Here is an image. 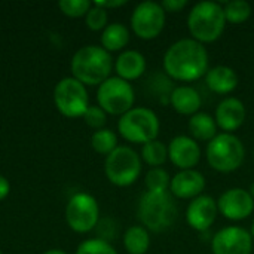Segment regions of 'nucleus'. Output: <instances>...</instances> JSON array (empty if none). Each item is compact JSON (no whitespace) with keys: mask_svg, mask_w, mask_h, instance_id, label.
Here are the masks:
<instances>
[{"mask_svg":"<svg viewBox=\"0 0 254 254\" xmlns=\"http://www.w3.org/2000/svg\"><path fill=\"white\" fill-rule=\"evenodd\" d=\"M109 13L106 9L103 7H98L92 3V7L88 10L86 16H85V22L88 25L89 30L92 31H100V30H104L109 24Z\"/></svg>","mask_w":254,"mask_h":254,"instance_id":"nucleus-30","label":"nucleus"},{"mask_svg":"<svg viewBox=\"0 0 254 254\" xmlns=\"http://www.w3.org/2000/svg\"><path fill=\"white\" fill-rule=\"evenodd\" d=\"M168 159L180 171L193 170L201 159V147L190 135H176L168 144Z\"/></svg>","mask_w":254,"mask_h":254,"instance_id":"nucleus-15","label":"nucleus"},{"mask_svg":"<svg viewBox=\"0 0 254 254\" xmlns=\"http://www.w3.org/2000/svg\"><path fill=\"white\" fill-rule=\"evenodd\" d=\"M43 254H67L65 252H63V250H57V249H54V250H48L46 253Z\"/></svg>","mask_w":254,"mask_h":254,"instance_id":"nucleus-36","label":"nucleus"},{"mask_svg":"<svg viewBox=\"0 0 254 254\" xmlns=\"http://www.w3.org/2000/svg\"><path fill=\"white\" fill-rule=\"evenodd\" d=\"M10 192V183L7 182L6 177L0 176V201H3Z\"/></svg>","mask_w":254,"mask_h":254,"instance_id":"nucleus-35","label":"nucleus"},{"mask_svg":"<svg viewBox=\"0 0 254 254\" xmlns=\"http://www.w3.org/2000/svg\"><path fill=\"white\" fill-rule=\"evenodd\" d=\"M141 161L152 168L162 167L168 159V146L161 140H153L141 146Z\"/></svg>","mask_w":254,"mask_h":254,"instance_id":"nucleus-24","label":"nucleus"},{"mask_svg":"<svg viewBox=\"0 0 254 254\" xmlns=\"http://www.w3.org/2000/svg\"><path fill=\"white\" fill-rule=\"evenodd\" d=\"M222 6H223L226 22H231V24H243L253 13L252 4L246 0H231Z\"/></svg>","mask_w":254,"mask_h":254,"instance_id":"nucleus-25","label":"nucleus"},{"mask_svg":"<svg viewBox=\"0 0 254 254\" xmlns=\"http://www.w3.org/2000/svg\"><path fill=\"white\" fill-rule=\"evenodd\" d=\"M205 156L208 165L219 173L228 174L243 167L246 159V147L240 137L229 132H219L207 143Z\"/></svg>","mask_w":254,"mask_h":254,"instance_id":"nucleus-5","label":"nucleus"},{"mask_svg":"<svg viewBox=\"0 0 254 254\" xmlns=\"http://www.w3.org/2000/svg\"><path fill=\"white\" fill-rule=\"evenodd\" d=\"M217 208L225 219L240 222L253 214L254 199L247 189L231 188L220 195L217 201Z\"/></svg>","mask_w":254,"mask_h":254,"instance_id":"nucleus-13","label":"nucleus"},{"mask_svg":"<svg viewBox=\"0 0 254 254\" xmlns=\"http://www.w3.org/2000/svg\"><path fill=\"white\" fill-rule=\"evenodd\" d=\"M204 77L207 88L217 95H228L238 86V74L228 65H216L210 68Z\"/></svg>","mask_w":254,"mask_h":254,"instance_id":"nucleus-20","label":"nucleus"},{"mask_svg":"<svg viewBox=\"0 0 254 254\" xmlns=\"http://www.w3.org/2000/svg\"><path fill=\"white\" fill-rule=\"evenodd\" d=\"M97 229H98V240H103L107 243H110L116 237V232H118L116 223L110 219L100 220L97 225Z\"/></svg>","mask_w":254,"mask_h":254,"instance_id":"nucleus-32","label":"nucleus"},{"mask_svg":"<svg viewBox=\"0 0 254 254\" xmlns=\"http://www.w3.org/2000/svg\"><path fill=\"white\" fill-rule=\"evenodd\" d=\"M208 51L205 45L185 37L174 42L164 54L162 67L164 73L177 82H195L207 74L208 67Z\"/></svg>","mask_w":254,"mask_h":254,"instance_id":"nucleus-1","label":"nucleus"},{"mask_svg":"<svg viewBox=\"0 0 254 254\" xmlns=\"http://www.w3.org/2000/svg\"><path fill=\"white\" fill-rule=\"evenodd\" d=\"M65 222L70 229L77 234L94 231L100 222V207L97 199L85 192L73 195L65 207Z\"/></svg>","mask_w":254,"mask_h":254,"instance_id":"nucleus-10","label":"nucleus"},{"mask_svg":"<svg viewBox=\"0 0 254 254\" xmlns=\"http://www.w3.org/2000/svg\"><path fill=\"white\" fill-rule=\"evenodd\" d=\"M113 67L115 64L110 52L97 45H88L77 49L70 63L73 77L85 86H100L110 77Z\"/></svg>","mask_w":254,"mask_h":254,"instance_id":"nucleus-2","label":"nucleus"},{"mask_svg":"<svg viewBox=\"0 0 254 254\" xmlns=\"http://www.w3.org/2000/svg\"><path fill=\"white\" fill-rule=\"evenodd\" d=\"M91 146L98 155L109 156L118 147V135L109 128L98 129L91 137Z\"/></svg>","mask_w":254,"mask_h":254,"instance_id":"nucleus-26","label":"nucleus"},{"mask_svg":"<svg viewBox=\"0 0 254 254\" xmlns=\"http://www.w3.org/2000/svg\"><path fill=\"white\" fill-rule=\"evenodd\" d=\"M207 180L198 170H183L179 171L170 183V192L179 199H195L201 196L205 190Z\"/></svg>","mask_w":254,"mask_h":254,"instance_id":"nucleus-16","label":"nucleus"},{"mask_svg":"<svg viewBox=\"0 0 254 254\" xmlns=\"http://www.w3.org/2000/svg\"><path fill=\"white\" fill-rule=\"evenodd\" d=\"M146 67H147V63H146L144 55L134 49L121 52L115 61L116 76L127 82L140 79L146 73Z\"/></svg>","mask_w":254,"mask_h":254,"instance_id":"nucleus-18","label":"nucleus"},{"mask_svg":"<svg viewBox=\"0 0 254 254\" xmlns=\"http://www.w3.org/2000/svg\"><path fill=\"white\" fill-rule=\"evenodd\" d=\"M98 106L112 116H122L134 107L135 92L129 82L110 76L97 89Z\"/></svg>","mask_w":254,"mask_h":254,"instance_id":"nucleus-8","label":"nucleus"},{"mask_svg":"<svg viewBox=\"0 0 254 254\" xmlns=\"http://www.w3.org/2000/svg\"><path fill=\"white\" fill-rule=\"evenodd\" d=\"M94 4L109 10V9H115V7H121V6L127 4V0H97V1H94Z\"/></svg>","mask_w":254,"mask_h":254,"instance_id":"nucleus-34","label":"nucleus"},{"mask_svg":"<svg viewBox=\"0 0 254 254\" xmlns=\"http://www.w3.org/2000/svg\"><path fill=\"white\" fill-rule=\"evenodd\" d=\"M179 210L170 192H144L137 205V216L147 231L159 234L170 229L177 219Z\"/></svg>","mask_w":254,"mask_h":254,"instance_id":"nucleus-3","label":"nucleus"},{"mask_svg":"<svg viewBox=\"0 0 254 254\" xmlns=\"http://www.w3.org/2000/svg\"><path fill=\"white\" fill-rule=\"evenodd\" d=\"M188 128L190 132V137L196 141H211L217 134H219V127L216 124L214 116L205 113V112H198L196 115L189 118Z\"/></svg>","mask_w":254,"mask_h":254,"instance_id":"nucleus-21","label":"nucleus"},{"mask_svg":"<svg viewBox=\"0 0 254 254\" xmlns=\"http://www.w3.org/2000/svg\"><path fill=\"white\" fill-rule=\"evenodd\" d=\"M161 6L164 7L165 12L176 13V12H180L182 9H185L188 6V0H164L161 3Z\"/></svg>","mask_w":254,"mask_h":254,"instance_id":"nucleus-33","label":"nucleus"},{"mask_svg":"<svg viewBox=\"0 0 254 254\" xmlns=\"http://www.w3.org/2000/svg\"><path fill=\"white\" fill-rule=\"evenodd\" d=\"M253 159H254V155H253Z\"/></svg>","mask_w":254,"mask_h":254,"instance_id":"nucleus-40","label":"nucleus"},{"mask_svg":"<svg viewBox=\"0 0 254 254\" xmlns=\"http://www.w3.org/2000/svg\"><path fill=\"white\" fill-rule=\"evenodd\" d=\"M54 103L57 110L70 119L83 118L85 112L89 107V97L86 86L77 79L64 77L61 79L54 89Z\"/></svg>","mask_w":254,"mask_h":254,"instance_id":"nucleus-9","label":"nucleus"},{"mask_svg":"<svg viewBox=\"0 0 254 254\" xmlns=\"http://www.w3.org/2000/svg\"><path fill=\"white\" fill-rule=\"evenodd\" d=\"M118 131L124 140L134 144H146L158 140L161 122L158 115L147 107H132L118 121Z\"/></svg>","mask_w":254,"mask_h":254,"instance_id":"nucleus-6","label":"nucleus"},{"mask_svg":"<svg viewBox=\"0 0 254 254\" xmlns=\"http://www.w3.org/2000/svg\"><path fill=\"white\" fill-rule=\"evenodd\" d=\"M124 247L128 254H146L150 247L149 231L141 226H129L124 234Z\"/></svg>","mask_w":254,"mask_h":254,"instance_id":"nucleus-23","label":"nucleus"},{"mask_svg":"<svg viewBox=\"0 0 254 254\" xmlns=\"http://www.w3.org/2000/svg\"><path fill=\"white\" fill-rule=\"evenodd\" d=\"M249 232H250V235H252V238H253V241H254V222L252 223V228H250V231H249Z\"/></svg>","mask_w":254,"mask_h":254,"instance_id":"nucleus-38","label":"nucleus"},{"mask_svg":"<svg viewBox=\"0 0 254 254\" xmlns=\"http://www.w3.org/2000/svg\"><path fill=\"white\" fill-rule=\"evenodd\" d=\"M249 192H250V195L253 196V199H254V182L250 185V189H249Z\"/></svg>","mask_w":254,"mask_h":254,"instance_id":"nucleus-37","label":"nucleus"},{"mask_svg":"<svg viewBox=\"0 0 254 254\" xmlns=\"http://www.w3.org/2000/svg\"><path fill=\"white\" fill-rule=\"evenodd\" d=\"M129 42V30L121 22L109 24L101 33V46L107 52H116L124 49Z\"/></svg>","mask_w":254,"mask_h":254,"instance_id":"nucleus-22","label":"nucleus"},{"mask_svg":"<svg viewBox=\"0 0 254 254\" xmlns=\"http://www.w3.org/2000/svg\"><path fill=\"white\" fill-rule=\"evenodd\" d=\"M60 10L70 18H80L86 16L88 10L92 7V3L89 0H61L58 3Z\"/></svg>","mask_w":254,"mask_h":254,"instance_id":"nucleus-28","label":"nucleus"},{"mask_svg":"<svg viewBox=\"0 0 254 254\" xmlns=\"http://www.w3.org/2000/svg\"><path fill=\"white\" fill-rule=\"evenodd\" d=\"M83 121L88 127L98 131V129L104 128V125L107 122V113L100 106H89L83 115Z\"/></svg>","mask_w":254,"mask_h":254,"instance_id":"nucleus-31","label":"nucleus"},{"mask_svg":"<svg viewBox=\"0 0 254 254\" xmlns=\"http://www.w3.org/2000/svg\"><path fill=\"white\" fill-rule=\"evenodd\" d=\"M144 183L149 192H156V193H162V192H168L170 190V183H171V177L167 173V170H164L162 167L159 168H150L144 177Z\"/></svg>","mask_w":254,"mask_h":254,"instance_id":"nucleus-27","label":"nucleus"},{"mask_svg":"<svg viewBox=\"0 0 254 254\" xmlns=\"http://www.w3.org/2000/svg\"><path fill=\"white\" fill-rule=\"evenodd\" d=\"M171 107L182 116H193L199 112L202 106V98L199 92L190 85L176 86L170 97Z\"/></svg>","mask_w":254,"mask_h":254,"instance_id":"nucleus-19","label":"nucleus"},{"mask_svg":"<svg viewBox=\"0 0 254 254\" xmlns=\"http://www.w3.org/2000/svg\"><path fill=\"white\" fill-rule=\"evenodd\" d=\"M246 106L237 97H226L223 98L214 112V119L223 132L234 134V131L240 129L246 121Z\"/></svg>","mask_w":254,"mask_h":254,"instance_id":"nucleus-17","label":"nucleus"},{"mask_svg":"<svg viewBox=\"0 0 254 254\" xmlns=\"http://www.w3.org/2000/svg\"><path fill=\"white\" fill-rule=\"evenodd\" d=\"M253 238L241 226H226L211 238L213 254H252Z\"/></svg>","mask_w":254,"mask_h":254,"instance_id":"nucleus-12","label":"nucleus"},{"mask_svg":"<svg viewBox=\"0 0 254 254\" xmlns=\"http://www.w3.org/2000/svg\"><path fill=\"white\" fill-rule=\"evenodd\" d=\"M76 254H118V252L110 243L98 240V238H92V240L83 241L77 247Z\"/></svg>","mask_w":254,"mask_h":254,"instance_id":"nucleus-29","label":"nucleus"},{"mask_svg":"<svg viewBox=\"0 0 254 254\" xmlns=\"http://www.w3.org/2000/svg\"><path fill=\"white\" fill-rule=\"evenodd\" d=\"M226 24L223 6L211 0L198 1L188 15V30L192 39L202 45L219 40Z\"/></svg>","mask_w":254,"mask_h":254,"instance_id":"nucleus-4","label":"nucleus"},{"mask_svg":"<svg viewBox=\"0 0 254 254\" xmlns=\"http://www.w3.org/2000/svg\"><path fill=\"white\" fill-rule=\"evenodd\" d=\"M167 12L161 3L153 0L141 1L131 13V30L141 40L156 39L165 27Z\"/></svg>","mask_w":254,"mask_h":254,"instance_id":"nucleus-11","label":"nucleus"},{"mask_svg":"<svg viewBox=\"0 0 254 254\" xmlns=\"http://www.w3.org/2000/svg\"><path fill=\"white\" fill-rule=\"evenodd\" d=\"M0 254H3V253H1V252H0Z\"/></svg>","mask_w":254,"mask_h":254,"instance_id":"nucleus-39","label":"nucleus"},{"mask_svg":"<svg viewBox=\"0 0 254 254\" xmlns=\"http://www.w3.org/2000/svg\"><path fill=\"white\" fill-rule=\"evenodd\" d=\"M104 173L112 185L128 188L134 185L141 174V158L129 146H118L106 156Z\"/></svg>","mask_w":254,"mask_h":254,"instance_id":"nucleus-7","label":"nucleus"},{"mask_svg":"<svg viewBox=\"0 0 254 254\" xmlns=\"http://www.w3.org/2000/svg\"><path fill=\"white\" fill-rule=\"evenodd\" d=\"M219 214L217 201L210 195H201L192 199L186 208V222L196 232H207Z\"/></svg>","mask_w":254,"mask_h":254,"instance_id":"nucleus-14","label":"nucleus"}]
</instances>
